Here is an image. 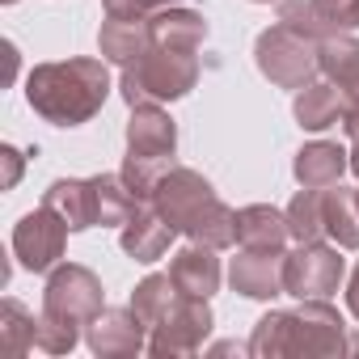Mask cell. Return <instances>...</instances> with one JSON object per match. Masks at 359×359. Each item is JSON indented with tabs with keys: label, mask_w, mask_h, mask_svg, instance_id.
I'll list each match as a JSON object with an SVG mask.
<instances>
[{
	"label": "cell",
	"mask_w": 359,
	"mask_h": 359,
	"mask_svg": "<svg viewBox=\"0 0 359 359\" xmlns=\"http://www.w3.org/2000/svg\"><path fill=\"white\" fill-rule=\"evenodd\" d=\"M173 229L152 212V203H140V212L118 229V245H123V254L127 258H135L140 266H152V262H161L165 258V250L173 245Z\"/></svg>",
	"instance_id": "cell-13"
},
{
	"label": "cell",
	"mask_w": 359,
	"mask_h": 359,
	"mask_svg": "<svg viewBox=\"0 0 359 359\" xmlns=\"http://www.w3.org/2000/svg\"><path fill=\"white\" fill-rule=\"evenodd\" d=\"M283 250H245L229 262V283L233 292H241L245 300H275L287 296L283 292Z\"/></svg>",
	"instance_id": "cell-11"
},
{
	"label": "cell",
	"mask_w": 359,
	"mask_h": 359,
	"mask_svg": "<svg viewBox=\"0 0 359 359\" xmlns=\"http://www.w3.org/2000/svg\"><path fill=\"white\" fill-rule=\"evenodd\" d=\"M43 203L64 216L72 233L97 229V199H93V177H55L43 191Z\"/></svg>",
	"instance_id": "cell-15"
},
{
	"label": "cell",
	"mask_w": 359,
	"mask_h": 359,
	"mask_svg": "<svg viewBox=\"0 0 359 359\" xmlns=\"http://www.w3.org/2000/svg\"><path fill=\"white\" fill-rule=\"evenodd\" d=\"M102 309H106V292L89 266L64 262L47 275V287H43V313L47 317L68 321V325H89Z\"/></svg>",
	"instance_id": "cell-7"
},
{
	"label": "cell",
	"mask_w": 359,
	"mask_h": 359,
	"mask_svg": "<svg viewBox=\"0 0 359 359\" xmlns=\"http://www.w3.org/2000/svg\"><path fill=\"white\" fill-rule=\"evenodd\" d=\"M292 114L304 131H325V127H338L342 114H346V97L334 81H313L304 89H296V102H292Z\"/></svg>",
	"instance_id": "cell-18"
},
{
	"label": "cell",
	"mask_w": 359,
	"mask_h": 359,
	"mask_svg": "<svg viewBox=\"0 0 359 359\" xmlns=\"http://www.w3.org/2000/svg\"><path fill=\"white\" fill-rule=\"evenodd\" d=\"M287 216L271 203H250L237 212V245L245 250H283L287 245Z\"/></svg>",
	"instance_id": "cell-20"
},
{
	"label": "cell",
	"mask_w": 359,
	"mask_h": 359,
	"mask_svg": "<svg viewBox=\"0 0 359 359\" xmlns=\"http://www.w3.org/2000/svg\"><path fill=\"white\" fill-rule=\"evenodd\" d=\"M34 334H39V317L9 296L5 304H0V338H5V351L13 359H22L34 346Z\"/></svg>",
	"instance_id": "cell-27"
},
{
	"label": "cell",
	"mask_w": 359,
	"mask_h": 359,
	"mask_svg": "<svg viewBox=\"0 0 359 359\" xmlns=\"http://www.w3.org/2000/svg\"><path fill=\"white\" fill-rule=\"evenodd\" d=\"M148 325L127 309H102L89 325H85V346L97 359H131L140 351H148Z\"/></svg>",
	"instance_id": "cell-10"
},
{
	"label": "cell",
	"mask_w": 359,
	"mask_h": 359,
	"mask_svg": "<svg viewBox=\"0 0 359 359\" xmlns=\"http://www.w3.org/2000/svg\"><path fill=\"white\" fill-rule=\"evenodd\" d=\"M110 97V68L106 60H55L34 64L26 76V102L30 110L51 127H81L89 123Z\"/></svg>",
	"instance_id": "cell-1"
},
{
	"label": "cell",
	"mask_w": 359,
	"mask_h": 359,
	"mask_svg": "<svg viewBox=\"0 0 359 359\" xmlns=\"http://www.w3.org/2000/svg\"><path fill=\"white\" fill-rule=\"evenodd\" d=\"M346 309H351V317L359 321V262H355V271H351V279H346Z\"/></svg>",
	"instance_id": "cell-32"
},
{
	"label": "cell",
	"mask_w": 359,
	"mask_h": 359,
	"mask_svg": "<svg viewBox=\"0 0 359 359\" xmlns=\"http://www.w3.org/2000/svg\"><path fill=\"white\" fill-rule=\"evenodd\" d=\"M351 351L346 321L330 300H300V309H271L250 334V355L258 359H342Z\"/></svg>",
	"instance_id": "cell-2"
},
{
	"label": "cell",
	"mask_w": 359,
	"mask_h": 359,
	"mask_svg": "<svg viewBox=\"0 0 359 359\" xmlns=\"http://www.w3.org/2000/svg\"><path fill=\"white\" fill-rule=\"evenodd\" d=\"M187 237L199 241V245H212V250H229V245H237V212L216 199V203L187 229Z\"/></svg>",
	"instance_id": "cell-26"
},
{
	"label": "cell",
	"mask_w": 359,
	"mask_h": 359,
	"mask_svg": "<svg viewBox=\"0 0 359 359\" xmlns=\"http://www.w3.org/2000/svg\"><path fill=\"white\" fill-rule=\"evenodd\" d=\"M346 279L342 245L325 241H296V250L283 258V292L296 300H330Z\"/></svg>",
	"instance_id": "cell-5"
},
{
	"label": "cell",
	"mask_w": 359,
	"mask_h": 359,
	"mask_svg": "<svg viewBox=\"0 0 359 359\" xmlns=\"http://www.w3.org/2000/svg\"><path fill=\"white\" fill-rule=\"evenodd\" d=\"M169 5H177V0H102L106 18H118V22H144Z\"/></svg>",
	"instance_id": "cell-31"
},
{
	"label": "cell",
	"mask_w": 359,
	"mask_h": 359,
	"mask_svg": "<svg viewBox=\"0 0 359 359\" xmlns=\"http://www.w3.org/2000/svg\"><path fill=\"white\" fill-rule=\"evenodd\" d=\"M177 300V283L169 279V275H148V279H140L135 283V292H131V313L148 325V334H152V325L169 313V304Z\"/></svg>",
	"instance_id": "cell-25"
},
{
	"label": "cell",
	"mask_w": 359,
	"mask_h": 359,
	"mask_svg": "<svg viewBox=\"0 0 359 359\" xmlns=\"http://www.w3.org/2000/svg\"><path fill=\"white\" fill-rule=\"evenodd\" d=\"M351 173L359 177V135L351 140ZM355 199H359V187H355Z\"/></svg>",
	"instance_id": "cell-35"
},
{
	"label": "cell",
	"mask_w": 359,
	"mask_h": 359,
	"mask_svg": "<svg viewBox=\"0 0 359 359\" xmlns=\"http://www.w3.org/2000/svg\"><path fill=\"white\" fill-rule=\"evenodd\" d=\"M220 195L212 191V182L199 173V169H191V165H169L165 173H161V182H156V191H152V212L173 229V233H187L212 203H216Z\"/></svg>",
	"instance_id": "cell-8"
},
{
	"label": "cell",
	"mask_w": 359,
	"mask_h": 359,
	"mask_svg": "<svg viewBox=\"0 0 359 359\" xmlns=\"http://www.w3.org/2000/svg\"><path fill=\"white\" fill-rule=\"evenodd\" d=\"M283 216H287L292 241H321L325 237V187H300Z\"/></svg>",
	"instance_id": "cell-24"
},
{
	"label": "cell",
	"mask_w": 359,
	"mask_h": 359,
	"mask_svg": "<svg viewBox=\"0 0 359 359\" xmlns=\"http://www.w3.org/2000/svg\"><path fill=\"white\" fill-rule=\"evenodd\" d=\"M351 355H359V338H351Z\"/></svg>",
	"instance_id": "cell-36"
},
{
	"label": "cell",
	"mask_w": 359,
	"mask_h": 359,
	"mask_svg": "<svg viewBox=\"0 0 359 359\" xmlns=\"http://www.w3.org/2000/svg\"><path fill=\"white\" fill-rule=\"evenodd\" d=\"M169 279L177 283V292H187V296H208V300H212V296L220 292L224 271H220V258H216L212 245L191 241L187 250H177V254L169 258Z\"/></svg>",
	"instance_id": "cell-14"
},
{
	"label": "cell",
	"mask_w": 359,
	"mask_h": 359,
	"mask_svg": "<svg viewBox=\"0 0 359 359\" xmlns=\"http://www.w3.org/2000/svg\"><path fill=\"white\" fill-rule=\"evenodd\" d=\"M144 22H148L152 47L199 51V47L208 43V22H203V13H195V9H177V5H169V9H161V13H152V18H144Z\"/></svg>",
	"instance_id": "cell-17"
},
{
	"label": "cell",
	"mask_w": 359,
	"mask_h": 359,
	"mask_svg": "<svg viewBox=\"0 0 359 359\" xmlns=\"http://www.w3.org/2000/svg\"><path fill=\"white\" fill-rule=\"evenodd\" d=\"M346 169H351V148H342L334 140H313L292 161V173L300 187H334V182H342Z\"/></svg>",
	"instance_id": "cell-16"
},
{
	"label": "cell",
	"mask_w": 359,
	"mask_h": 359,
	"mask_svg": "<svg viewBox=\"0 0 359 359\" xmlns=\"http://www.w3.org/2000/svg\"><path fill=\"white\" fill-rule=\"evenodd\" d=\"M254 64H258V72H262L271 85H279V89H304V85H313L317 72H321L317 43L304 39V34H296V30L283 26V22H275L271 30L258 34V43H254Z\"/></svg>",
	"instance_id": "cell-4"
},
{
	"label": "cell",
	"mask_w": 359,
	"mask_h": 359,
	"mask_svg": "<svg viewBox=\"0 0 359 359\" xmlns=\"http://www.w3.org/2000/svg\"><path fill=\"white\" fill-rule=\"evenodd\" d=\"M199 55L177 47H148L140 60H131L118 76V93L127 106H161L177 102L199 85Z\"/></svg>",
	"instance_id": "cell-3"
},
{
	"label": "cell",
	"mask_w": 359,
	"mask_h": 359,
	"mask_svg": "<svg viewBox=\"0 0 359 359\" xmlns=\"http://www.w3.org/2000/svg\"><path fill=\"white\" fill-rule=\"evenodd\" d=\"M250 5H271V0H250Z\"/></svg>",
	"instance_id": "cell-37"
},
{
	"label": "cell",
	"mask_w": 359,
	"mask_h": 359,
	"mask_svg": "<svg viewBox=\"0 0 359 359\" xmlns=\"http://www.w3.org/2000/svg\"><path fill=\"white\" fill-rule=\"evenodd\" d=\"M127 152L173 161V152H177V123L169 118V110H161V106H131Z\"/></svg>",
	"instance_id": "cell-12"
},
{
	"label": "cell",
	"mask_w": 359,
	"mask_h": 359,
	"mask_svg": "<svg viewBox=\"0 0 359 359\" xmlns=\"http://www.w3.org/2000/svg\"><path fill=\"white\" fill-rule=\"evenodd\" d=\"M148 47H152V39H148V22H118V18H106L102 30H97V51H102L106 64L127 68V64L140 60Z\"/></svg>",
	"instance_id": "cell-21"
},
{
	"label": "cell",
	"mask_w": 359,
	"mask_h": 359,
	"mask_svg": "<svg viewBox=\"0 0 359 359\" xmlns=\"http://www.w3.org/2000/svg\"><path fill=\"white\" fill-rule=\"evenodd\" d=\"M68 233H72V229L64 224V216L51 212L47 203H39V208H34L30 216H22L18 229H13V258H18V266H22V271H34V275L55 271L60 258H64Z\"/></svg>",
	"instance_id": "cell-9"
},
{
	"label": "cell",
	"mask_w": 359,
	"mask_h": 359,
	"mask_svg": "<svg viewBox=\"0 0 359 359\" xmlns=\"http://www.w3.org/2000/svg\"><path fill=\"white\" fill-rule=\"evenodd\" d=\"M325 237L342 250H359V199L351 187H325Z\"/></svg>",
	"instance_id": "cell-22"
},
{
	"label": "cell",
	"mask_w": 359,
	"mask_h": 359,
	"mask_svg": "<svg viewBox=\"0 0 359 359\" xmlns=\"http://www.w3.org/2000/svg\"><path fill=\"white\" fill-rule=\"evenodd\" d=\"M173 161H161V156H135V152H127V161H123V182H127V191L140 199V203H148L152 199V191H156V182H161V173L169 169Z\"/></svg>",
	"instance_id": "cell-28"
},
{
	"label": "cell",
	"mask_w": 359,
	"mask_h": 359,
	"mask_svg": "<svg viewBox=\"0 0 359 359\" xmlns=\"http://www.w3.org/2000/svg\"><path fill=\"white\" fill-rule=\"evenodd\" d=\"M216 317H212V304L208 296H187L177 292V300L169 304V313L152 325V338H148V355L152 359H182V355H199L208 334H212Z\"/></svg>",
	"instance_id": "cell-6"
},
{
	"label": "cell",
	"mask_w": 359,
	"mask_h": 359,
	"mask_svg": "<svg viewBox=\"0 0 359 359\" xmlns=\"http://www.w3.org/2000/svg\"><path fill=\"white\" fill-rule=\"evenodd\" d=\"M313 9L325 26V39L359 30V0H313Z\"/></svg>",
	"instance_id": "cell-30"
},
{
	"label": "cell",
	"mask_w": 359,
	"mask_h": 359,
	"mask_svg": "<svg viewBox=\"0 0 359 359\" xmlns=\"http://www.w3.org/2000/svg\"><path fill=\"white\" fill-rule=\"evenodd\" d=\"M93 199H97V224L102 229H123L140 212V199L127 191L123 173H93Z\"/></svg>",
	"instance_id": "cell-23"
},
{
	"label": "cell",
	"mask_w": 359,
	"mask_h": 359,
	"mask_svg": "<svg viewBox=\"0 0 359 359\" xmlns=\"http://www.w3.org/2000/svg\"><path fill=\"white\" fill-rule=\"evenodd\" d=\"M212 355H250V342H245V346H241V342H216Z\"/></svg>",
	"instance_id": "cell-34"
},
{
	"label": "cell",
	"mask_w": 359,
	"mask_h": 359,
	"mask_svg": "<svg viewBox=\"0 0 359 359\" xmlns=\"http://www.w3.org/2000/svg\"><path fill=\"white\" fill-rule=\"evenodd\" d=\"M5 161H9V173H5V187H18V177H22V152H18V148H5Z\"/></svg>",
	"instance_id": "cell-33"
},
{
	"label": "cell",
	"mask_w": 359,
	"mask_h": 359,
	"mask_svg": "<svg viewBox=\"0 0 359 359\" xmlns=\"http://www.w3.org/2000/svg\"><path fill=\"white\" fill-rule=\"evenodd\" d=\"M317 60H321V76L334 81L351 102H359V39L355 34H330L317 43Z\"/></svg>",
	"instance_id": "cell-19"
},
{
	"label": "cell",
	"mask_w": 359,
	"mask_h": 359,
	"mask_svg": "<svg viewBox=\"0 0 359 359\" xmlns=\"http://www.w3.org/2000/svg\"><path fill=\"white\" fill-rule=\"evenodd\" d=\"M85 325H68V321H55L47 313H39V334H34V346L43 355H68L76 342H81Z\"/></svg>",
	"instance_id": "cell-29"
}]
</instances>
